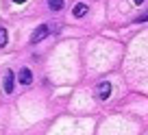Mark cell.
<instances>
[{"mask_svg": "<svg viewBox=\"0 0 148 135\" xmlns=\"http://www.w3.org/2000/svg\"><path fill=\"white\" fill-rule=\"evenodd\" d=\"M48 33H50V26H48V24H42V26H37L35 31H33V35H31V44L42 42L44 37H48Z\"/></svg>", "mask_w": 148, "mask_h": 135, "instance_id": "1", "label": "cell"}, {"mask_svg": "<svg viewBox=\"0 0 148 135\" xmlns=\"http://www.w3.org/2000/svg\"><path fill=\"white\" fill-rule=\"evenodd\" d=\"M109 94H111V83L102 81V83L98 85V89H96V96L100 98V100H107V98H109Z\"/></svg>", "mask_w": 148, "mask_h": 135, "instance_id": "2", "label": "cell"}, {"mask_svg": "<svg viewBox=\"0 0 148 135\" xmlns=\"http://www.w3.org/2000/svg\"><path fill=\"white\" fill-rule=\"evenodd\" d=\"M18 81L22 85H31L33 83V72L28 70V68H22V70H20V74H18Z\"/></svg>", "mask_w": 148, "mask_h": 135, "instance_id": "3", "label": "cell"}, {"mask_svg": "<svg viewBox=\"0 0 148 135\" xmlns=\"http://www.w3.org/2000/svg\"><path fill=\"white\" fill-rule=\"evenodd\" d=\"M13 85H15V76H13V72H11V70H7L5 72V92L7 94H13Z\"/></svg>", "mask_w": 148, "mask_h": 135, "instance_id": "4", "label": "cell"}, {"mask_svg": "<svg viewBox=\"0 0 148 135\" xmlns=\"http://www.w3.org/2000/svg\"><path fill=\"white\" fill-rule=\"evenodd\" d=\"M85 13H87V5H85V2H76L74 9H72V15L74 18H83Z\"/></svg>", "mask_w": 148, "mask_h": 135, "instance_id": "5", "label": "cell"}, {"mask_svg": "<svg viewBox=\"0 0 148 135\" xmlns=\"http://www.w3.org/2000/svg\"><path fill=\"white\" fill-rule=\"evenodd\" d=\"M48 7L52 11H61L63 9V0H48Z\"/></svg>", "mask_w": 148, "mask_h": 135, "instance_id": "6", "label": "cell"}, {"mask_svg": "<svg viewBox=\"0 0 148 135\" xmlns=\"http://www.w3.org/2000/svg\"><path fill=\"white\" fill-rule=\"evenodd\" d=\"M7 42H9V35H7V31L2 26H0V48H5Z\"/></svg>", "mask_w": 148, "mask_h": 135, "instance_id": "7", "label": "cell"}, {"mask_svg": "<svg viewBox=\"0 0 148 135\" xmlns=\"http://www.w3.org/2000/svg\"><path fill=\"white\" fill-rule=\"evenodd\" d=\"M144 20H148V13H144L142 18H137V22H144Z\"/></svg>", "mask_w": 148, "mask_h": 135, "instance_id": "8", "label": "cell"}, {"mask_svg": "<svg viewBox=\"0 0 148 135\" xmlns=\"http://www.w3.org/2000/svg\"><path fill=\"white\" fill-rule=\"evenodd\" d=\"M15 5H24V2H26V0H13Z\"/></svg>", "mask_w": 148, "mask_h": 135, "instance_id": "9", "label": "cell"}, {"mask_svg": "<svg viewBox=\"0 0 148 135\" xmlns=\"http://www.w3.org/2000/svg\"><path fill=\"white\" fill-rule=\"evenodd\" d=\"M133 2L135 5H144V0H133Z\"/></svg>", "mask_w": 148, "mask_h": 135, "instance_id": "10", "label": "cell"}]
</instances>
